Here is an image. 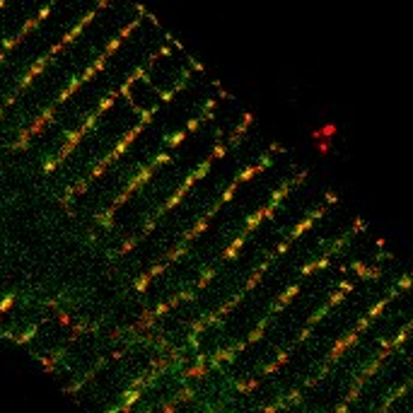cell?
<instances>
[{"label":"cell","mask_w":413,"mask_h":413,"mask_svg":"<svg viewBox=\"0 0 413 413\" xmlns=\"http://www.w3.org/2000/svg\"><path fill=\"white\" fill-rule=\"evenodd\" d=\"M167 162H172V155H167V152H162V155H157V157H155V160H152V162H148L145 167H140V169H138V172H135L133 177H131V179H128V181H126V186L121 189V194H118L116 198H114V203H111V205H109V208H107V211H109L111 215H116V211H118V208H121V205H123V203H126L128 198H131V196H133L135 191H138V189H143V186L148 184V181H150V179H152V174H155V169H157V167H162V164H167Z\"/></svg>","instance_id":"cell-1"},{"label":"cell","mask_w":413,"mask_h":413,"mask_svg":"<svg viewBox=\"0 0 413 413\" xmlns=\"http://www.w3.org/2000/svg\"><path fill=\"white\" fill-rule=\"evenodd\" d=\"M143 128H145V126H140V123H138V126H133L131 131H126V135H123V138H121V140H118V143L114 145V150H111L109 155L104 157V160H107V162L111 164V162H116L118 157H123V152H126L128 148H131V143H133L135 138L140 135V131H143Z\"/></svg>","instance_id":"cell-2"},{"label":"cell","mask_w":413,"mask_h":413,"mask_svg":"<svg viewBox=\"0 0 413 413\" xmlns=\"http://www.w3.org/2000/svg\"><path fill=\"white\" fill-rule=\"evenodd\" d=\"M321 215H324V208H317V211H312V213H309V215H307V218L302 220V222H300V225H295V228L290 230V235H287L285 239H287V242H290V244H293V242H295L297 237H300V235H304V232H307V230L312 228V225H314V222H317V220L321 218Z\"/></svg>","instance_id":"cell-3"},{"label":"cell","mask_w":413,"mask_h":413,"mask_svg":"<svg viewBox=\"0 0 413 413\" xmlns=\"http://www.w3.org/2000/svg\"><path fill=\"white\" fill-rule=\"evenodd\" d=\"M49 58H51V56L46 53V56H42V58L36 60V63H34V66L29 68V70H27L25 75H22V80L17 82V92H19V90H25L27 85L32 82V80H34L36 75H42V73H44V68H46V63H49Z\"/></svg>","instance_id":"cell-4"},{"label":"cell","mask_w":413,"mask_h":413,"mask_svg":"<svg viewBox=\"0 0 413 413\" xmlns=\"http://www.w3.org/2000/svg\"><path fill=\"white\" fill-rule=\"evenodd\" d=\"M358 336H360V334L350 331V334H348L346 338H341V341H338L336 346H334V348L329 350V358H326V363H334V360H338V358H341V353H343V350H348V348H350V346L355 343V341H358Z\"/></svg>","instance_id":"cell-5"},{"label":"cell","mask_w":413,"mask_h":413,"mask_svg":"<svg viewBox=\"0 0 413 413\" xmlns=\"http://www.w3.org/2000/svg\"><path fill=\"white\" fill-rule=\"evenodd\" d=\"M94 12H97V10H90V12H87V15H85L82 19H80V22H77V25L73 27V29H70V32H66V36L60 39V44L66 46V44H73V42H75L77 36L82 34V29H85V27H87V25H90V22H92V19H94Z\"/></svg>","instance_id":"cell-6"},{"label":"cell","mask_w":413,"mask_h":413,"mask_svg":"<svg viewBox=\"0 0 413 413\" xmlns=\"http://www.w3.org/2000/svg\"><path fill=\"white\" fill-rule=\"evenodd\" d=\"M208 355H198L196 358V365H191L189 370L184 372V380H198V377H203V375H208Z\"/></svg>","instance_id":"cell-7"},{"label":"cell","mask_w":413,"mask_h":413,"mask_svg":"<svg viewBox=\"0 0 413 413\" xmlns=\"http://www.w3.org/2000/svg\"><path fill=\"white\" fill-rule=\"evenodd\" d=\"M246 237H249V232H246V230H242V232H239V235H237L235 239H232V244H230L228 249H225V254H222V261H232V259H235L237 254H239V249L244 246Z\"/></svg>","instance_id":"cell-8"},{"label":"cell","mask_w":413,"mask_h":413,"mask_svg":"<svg viewBox=\"0 0 413 413\" xmlns=\"http://www.w3.org/2000/svg\"><path fill=\"white\" fill-rule=\"evenodd\" d=\"M208 220H211V218H208V215H205V218H201V220H196V225H194V228H191V230H189V232H186V235H184V239H181V242H186V244H191V242H194V239H196V237H198V235H201V232H205V228H208Z\"/></svg>","instance_id":"cell-9"},{"label":"cell","mask_w":413,"mask_h":413,"mask_svg":"<svg viewBox=\"0 0 413 413\" xmlns=\"http://www.w3.org/2000/svg\"><path fill=\"white\" fill-rule=\"evenodd\" d=\"M297 293H300V283H295V285H290V287H287L285 293L280 295L278 302H276L273 307H271V312H280V309H283V307H285V304L290 302V300H293V297H295Z\"/></svg>","instance_id":"cell-10"},{"label":"cell","mask_w":413,"mask_h":413,"mask_svg":"<svg viewBox=\"0 0 413 413\" xmlns=\"http://www.w3.org/2000/svg\"><path fill=\"white\" fill-rule=\"evenodd\" d=\"M116 97H118L116 92H109V94H107V97H104V99L99 101V104H97V109H94L92 114H94V116H97V118H99V116H104V114H107V111H109L111 107H114V101H116Z\"/></svg>","instance_id":"cell-11"},{"label":"cell","mask_w":413,"mask_h":413,"mask_svg":"<svg viewBox=\"0 0 413 413\" xmlns=\"http://www.w3.org/2000/svg\"><path fill=\"white\" fill-rule=\"evenodd\" d=\"M329 261H331V256H329V254H321V256H319V261L314 259L312 263H307V266H304V269H302V276H312L314 271H319V269H324V266H329Z\"/></svg>","instance_id":"cell-12"},{"label":"cell","mask_w":413,"mask_h":413,"mask_svg":"<svg viewBox=\"0 0 413 413\" xmlns=\"http://www.w3.org/2000/svg\"><path fill=\"white\" fill-rule=\"evenodd\" d=\"M29 140H32V135H29V131H27V128H22V131L17 133L15 143H12V150H15V152H22V150H27V148H29Z\"/></svg>","instance_id":"cell-13"},{"label":"cell","mask_w":413,"mask_h":413,"mask_svg":"<svg viewBox=\"0 0 413 413\" xmlns=\"http://www.w3.org/2000/svg\"><path fill=\"white\" fill-rule=\"evenodd\" d=\"M80 85H82V77H73V80L68 82V87H66V90H63V92L58 94V99H56V104H63V101H66V99H68V97H70V94H73V92H75V90H77V87H80Z\"/></svg>","instance_id":"cell-14"},{"label":"cell","mask_w":413,"mask_h":413,"mask_svg":"<svg viewBox=\"0 0 413 413\" xmlns=\"http://www.w3.org/2000/svg\"><path fill=\"white\" fill-rule=\"evenodd\" d=\"M15 302H17V295L15 293H8V295H3V300H0V317L3 314H8L12 307H15Z\"/></svg>","instance_id":"cell-15"},{"label":"cell","mask_w":413,"mask_h":413,"mask_svg":"<svg viewBox=\"0 0 413 413\" xmlns=\"http://www.w3.org/2000/svg\"><path fill=\"white\" fill-rule=\"evenodd\" d=\"M186 133H189V131H177V133L167 135V138H164V145H169V148H177V145L186 138Z\"/></svg>","instance_id":"cell-16"},{"label":"cell","mask_w":413,"mask_h":413,"mask_svg":"<svg viewBox=\"0 0 413 413\" xmlns=\"http://www.w3.org/2000/svg\"><path fill=\"white\" fill-rule=\"evenodd\" d=\"M269 321H271V317H266V319H263L261 324H259V329H254L252 334H249V338H246V343H254V341H259V338L263 336V329H266V324H269Z\"/></svg>","instance_id":"cell-17"},{"label":"cell","mask_w":413,"mask_h":413,"mask_svg":"<svg viewBox=\"0 0 413 413\" xmlns=\"http://www.w3.org/2000/svg\"><path fill=\"white\" fill-rule=\"evenodd\" d=\"M22 39H25V36H22V34H19V32H17L15 36H10V39H5V42H3V46H0V51H5V53H8V51H10V49H15V46H17V44H19V42H22Z\"/></svg>","instance_id":"cell-18"},{"label":"cell","mask_w":413,"mask_h":413,"mask_svg":"<svg viewBox=\"0 0 413 413\" xmlns=\"http://www.w3.org/2000/svg\"><path fill=\"white\" fill-rule=\"evenodd\" d=\"M135 244H138V237H128L123 244L118 246V256H123V254H128V252H133L135 249Z\"/></svg>","instance_id":"cell-19"},{"label":"cell","mask_w":413,"mask_h":413,"mask_svg":"<svg viewBox=\"0 0 413 413\" xmlns=\"http://www.w3.org/2000/svg\"><path fill=\"white\" fill-rule=\"evenodd\" d=\"M140 22H143V17H135L133 22H131V25H126L123 29H121V32H118V36H121V39H126L128 34L133 32V29H138V27H140Z\"/></svg>","instance_id":"cell-20"},{"label":"cell","mask_w":413,"mask_h":413,"mask_svg":"<svg viewBox=\"0 0 413 413\" xmlns=\"http://www.w3.org/2000/svg\"><path fill=\"white\" fill-rule=\"evenodd\" d=\"M39 25H42V22H39L36 17H29V19H27V22H25V25H22V29H19V34H22V36H27V34L32 32V29H36V27H39Z\"/></svg>","instance_id":"cell-21"},{"label":"cell","mask_w":413,"mask_h":413,"mask_svg":"<svg viewBox=\"0 0 413 413\" xmlns=\"http://www.w3.org/2000/svg\"><path fill=\"white\" fill-rule=\"evenodd\" d=\"M215 273H218V269H208V271H205V273L201 276V280L196 283V287H198V290H201V287H205V285H208V283L213 280V276H215Z\"/></svg>","instance_id":"cell-22"},{"label":"cell","mask_w":413,"mask_h":413,"mask_svg":"<svg viewBox=\"0 0 413 413\" xmlns=\"http://www.w3.org/2000/svg\"><path fill=\"white\" fill-rule=\"evenodd\" d=\"M121 42H123L121 36H114V39H111V42L107 44V49H104V53H107V56H111V53H114V51H116L118 46H121Z\"/></svg>","instance_id":"cell-23"},{"label":"cell","mask_w":413,"mask_h":413,"mask_svg":"<svg viewBox=\"0 0 413 413\" xmlns=\"http://www.w3.org/2000/svg\"><path fill=\"white\" fill-rule=\"evenodd\" d=\"M285 360H287V353H280V358H278V360H276V363H271L269 367H266V370H263V375H269V372L278 370V367H280V365H283V363H285Z\"/></svg>","instance_id":"cell-24"},{"label":"cell","mask_w":413,"mask_h":413,"mask_svg":"<svg viewBox=\"0 0 413 413\" xmlns=\"http://www.w3.org/2000/svg\"><path fill=\"white\" fill-rule=\"evenodd\" d=\"M380 273H382L380 269H365L363 273H360V278H363V280H372V278H380Z\"/></svg>","instance_id":"cell-25"},{"label":"cell","mask_w":413,"mask_h":413,"mask_svg":"<svg viewBox=\"0 0 413 413\" xmlns=\"http://www.w3.org/2000/svg\"><path fill=\"white\" fill-rule=\"evenodd\" d=\"M58 324L60 326H73L75 321H73V317H70L68 312H58Z\"/></svg>","instance_id":"cell-26"},{"label":"cell","mask_w":413,"mask_h":413,"mask_svg":"<svg viewBox=\"0 0 413 413\" xmlns=\"http://www.w3.org/2000/svg\"><path fill=\"white\" fill-rule=\"evenodd\" d=\"M34 334H36V326H32L29 331H25V334H22V336H17L15 341H17V343H27V341H29V338L34 336Z\"/></svg>","instance_id":"cell-27"},{"label":"cell","mask_w":413,"mask_h":413,"mask_svg":"<svg viewBox=\"0 0 413 413\" xmlns=\"http://www.w3.org/2000/svg\"><path fill=\"white\" fill-rule=\"evenodd\" d=\"M104 63H107V53H99V56L94 58L92 68H94V70H101V68H104Z\"/></svg>","instance_id":"cell-28"},{"label":"cell","mask_w":413,"mask_h":413,"mask_svg":"<svg viewBox=\"0 0 413 413\" xmlns=\"http://www.w3.org/2000/svg\"><path fill=\"white\" fill-rule=\"evenodd\" d=\"M51 8H53V3H49V5H44V8H42V12L36 15V19H39V22H44V19H46V17L51 15Z\"/></svg>","instance_id":"cell-29"},{"label":"cell","mask_w":413,"mask_h":413,"mask_svg":"<svg viewBox=\"0 0 413 413\" xmlns=\"http://www.w3.org/2000/svg\"><path fill=\"white\" fill-rule=\"evenodd\" d=\"M312 331H314V326H304V331L300 334V336H297V343H304L307 338L312 336Z\"/></svg>","instance_id":"cell-30"},{"label":"cell","mask_w":413,"mask_h":413,"mask_svg":"<svg viewBox=\"0 0 413 413\" xmlns=\"http://www.w3.org/2000/svg\"><path fill=\"white\" fill-rule=\"evenodd\" d=\"M411 285H413V278H411V276H404V280L397 285V293H399V290H406V287H411Z\"/></svg>","instance_id":"cell-31"},{"label":"cell","mask_w":413,"mask_h":413,"mask_svg":"<svg viewBox=\"0 0 413 413\" xmlns=\"http://www.w3.org/2000/svg\"><path fill=\"white\" fill-rule=\"evenodd\" d=\"M60 49H63V44H60V42H58V44H53V46H51V51H49V56H56V53H58Z\"/></svg>","instance_id":"cell-32"},{"label":"cell","mask_w":413,"mask_h":413,"mask_svg":"<svg viewBox=\"0 0 413 413\" xmlns=\"http://www.w3.org/2000/svg\"><path fill=\"white\" fill-rule=\"evenodd\" d=\"M111 0H97V5H94V10H99V8H107Z\"/></svg>","instance_id":"cell-33"},{"label":"cell","mask_w":413,"mask_h":413,"mask_svg":"<svg viewBox=\"0 0 413 413\" xmlns=\"http://www.w3.org/2000/svg\"><path fill=\"white\" fill-rule=\"evenodd\" d=\"M111 358H114V360H121V358H123V350H116V353H111Z\"/></svg>","instance_id":"cell-34"},{"label":"cell","mask_w":413,"mask_h":413,"mask_svg":"<svg viewBox=\"0 0 413 413\" xmlns=\"http://www.w3.org/2000/svg\"><path fill=\"white\" fill-rule=\"evenodd\" d=\"M107 413H123V411H121V406H114V408H109V411H107Z\"/></svg>","instance_id":"cell-35"},{"label":"cell","mask_w":413,"mask_h":413,"mask_svg":"<svg viewBox=\"0 0 413 413\" xmlns=\"http://www.w3.org/2000/svg\"><path fill=\"white\" fill-rule=\"evenodd\" d=\"M5 56H8V53H5V51H0V63L5 60Z\"/></svg>","instance_id":"cell-36"},{"label":"cell","mask_w":413,"mask_h":413,"mask_svg":"<svg viewBox=\"0 0 413 413\" xmlns=\"http://www.w3.org/2000/svg\"><path fill=\"white\" fill-rule=\"evenodd\" d=\"M5 3H8V0H0V10L5 8Z\"/></svg>","instance_id":"cell-37"},{"label":"cell","mask_w":413,"mask_h":413,"mask_svg":"<svg viewBox=\"0 0 413 413\" xmlns=\"http://www.w3.org/2000/svg\"><path fill=\"white\" fill-rule=\"evenodd\" d=\"M0 118H3V107H0Z\"/></svg>","instance_id":"cell-38"},{"label":"cell","mask_w":413,"mask_h":413,"mask_svg":"<svg viewBox=\"0 0 413 413\" xmlns=\"http://www.w3.org/2000/svg\"><path fill=\"white\" fill-rule=\"evenodd\" d=\"M0 321H3V317H0Z\"/></svg>","instance_id":"cell-39"}]
</instances>
